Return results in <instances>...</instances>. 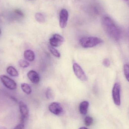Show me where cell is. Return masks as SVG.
Segmentation results:
<instances>
[{
    "label": "cell",
    "mask_w": 129,
    "mask_h": 129,
    "mask_svg": "<svg viewBox=\"0 0 129 129\" xmlns=\"http://www.w3.org/2000/svg\"><path fill=\"white\" fill-rule=\"evenodd\" d=\"M102 24L105 31L110 38L116 41L119 40L121 36L120 30L110 17L104 16L102 20Z\"/></svg>",
    "instance_id": "obj_1"
},
{
    "label": "cell",
    "mask_w": 129,
    "mask_h": 129,
    "mask_svg": "<svg viewBox=\"0 0 129 129\" xmlns=\"http://www.w3.org/2000/svg\"><path fill=\"white\" fill-rule=\"evenodd\" d=\"M103 42V40L98 37H85L80 39L79 44L84 48L94 47Z\"/></svg>",
    "instance_id": "obj_2"
},
{
    "label": "cell",
    "mask_w": 129,
    "mask_h": 129,
    "mask_svg": "<svg viewBox=\"0 0 129 129\" xmlns=\"http://www.w3.org/2000/svg\"><path fill=\"white\" fill-rule=\"evenodd\" d=\"M120 86L119 83H115L112 90V96L114 102L116 105L120 106L121 104Z\"/></svg>",
    "instance_id": "obj_3"
},
{
    "label": "cell",
    "mask_w": 129,
    "mask_h": 129,
    "mask_svg": "<svg viewBox=\"0 0 129 129\" xmlns=\"http://www.w3.org/2000/svg\"><path fill=\"white\" fill-rule=\"evenodd\" d=\"M73 70L76 76L80 80L83 82L87 81L88 77L85 73L79 64L77 63H74L73 64Z\"/></svg>",
    "instance_id": "obj_4"
},
{
    "label": "cell",
    "mask_w": 129,
    "mask_h": 129,
    "mask_svg": "<svg viewBox=\"0 0 129 129\" xmlns=\"http://www.w3.org/2000/svg\"><path fill=\"white\" fill-rule=\"evenodd\" d=\"M1 81L4 85L10 90H14L17 88V84L16 82L10 77L5 75L0 76Z\"/></svg>",
    "instance_id": "obj_5"
},
{
    "label": "cell",
    "mask_w": 129,
    "mask_h": 129,
    "mask_svg": "<svg viewBox=\"0 0 129 129\" xmlns=\"http://www.w3.org/2000/svg\"><path fill=\"white\" fill-rule=\"evenodd\" d=\"M64 42V38L62 36L58 34H54L49 40L50 45L54 47L61 46Z\"/></svg>",
    "instance_id": "obj_6"
},
{
    "label": "cell",
    "mask_w": 129,
    "mask_h": 129,
    "mask_svg": "<svg viewBox=\"0 0 129 129\" xmlns=\"http://www.w3.org/2000/svg\"><path fill=\"white\" fill-rule=\"evenodd\" d=\"M69 17V13L66 9L61 10L59 14V25L60 28H64L67 24Z\"/></svg>",
    "instance_id": "obj_7"
},
{
    "label": "cell",
    "mask_w": 129,
    "mask_h": 129,
    "mask_svg": "<svg viewBox=\"0 0 129 129\" xmlns=\"http://www.w3.org/2000/svg\"><path fill=\"white\" fill-rule=\"evenodd\" d=\"M50 111L56 115H60L63 113V109L60 103L57 102H53L49 106Z\"/></svg>",
    "instance_id": "obj_8"
},
{
    "label": "cell",
    "mask_w": 129,
    "mask_h": 129,
    "mask_svg": "<svg viewBox=\"0 0 129 129\" xmlns=\"http://www.w3.org/2000/svg\"><path fill=\"white\" fill-rule=\"evenodd\" d=\"M19 108L22 120L28 118L29 116V110L26 105L23 102H20Z\"/></svg>",
    "instance_id": "obj_9"
},
{
    "label": "cell",
    "mask_w": 129,
    "mask_h": 129,
    "mask_svg": "<svg viewBox=\"0 0 129 129\" xmlns=\"http://www.w3.org/2000/svg\"><path fill=\"white\" fill-rule=\"evenodd\" d=\"M27 77L31 82L34 84H38L40 81L38 74L34 70H30L27 73Z\"/></svg>",
    "instance_id": "obj_10"
},
{
    "label": "cell",
    "mask_w": 129,
    "mask_h": 129,
    "mask_svg": "<svg viewBox=\"0 0 129 129\" xmlns=\"http://www.w3.org/2000/svg\"><path fill=\"white\" fill-rule=\"evenodd\" d=\"M89 106V103L87 101L82 102L79 105V110L80 113L82 115H85L87 114Z\"/></svg>",
    "instance_id": "obj_11"
},
{
    "label": "cell",
    "mask_w": 129,
    "mask_h": 129,
    "mask_svg": "<svg viewBox=\"0 0 129 129\" xmlns=\"http://www.w3.org/2000/svg\"><path fill=\"white\" fill-rule=\"evenodd\" d=\"M24 56L25 59L29 62H32L35 60V53L30 50H26L24 53Z\"/></svg>",
    "instance_id": "obj_12"
},
{
    "label": "cell",
    "mask_w": 129,
    "mask_h": 129,
    "mask_svg": "<svg viewBox=\"0 0 129 129\" xmlns=\"http://www.w3.org/2000/svg\"><path fill=\"white\" fill-rule=\"evenodd\" d=\"M7 71L8 73L11 76L17 77L19 76V73L16 69L12 66L8 67L7 68Z\"/></svg>",
    "instance_id": "obj_13"
},
{
    "label": "cell",
    "mask_w": 129,
    "mask_h": 129,
    "mask_svg": "<svg viewBox=\"0 0 129 129\" xmlns=\"http://www.w3.org/2000/svg\"><path fill=\"white\" fill-rule=\"evenodd\" d=\"M21 87L22 90L25 94L28 95L30 94L31 92V88L28 84L26 83H22L21 85Z\"/></svg>",
    "instance_id": "obj_14"
},
{
    "label": "cell",
    "mask_w": 129,
    "mask_h": 129,
    "mask_svg": "<svg viewBox=\"0 0 129 129\" xmlns=\"http://www.w3.org/2000/svg\"><path fill=\"white\" fill-rule=\"evenodd\" d=\"M45 95L46 98L49 100H53L55 98L54 92L53 91L52 89L50 87L47 88Z\"/></svg>",
    "instance_id": "obj_15"
},
{
    "label": "cell",
    "mask_w": 129,
    "mask_h": 129,
    "mask_svg": "<svg viewBox=\"0 0 129 129\" xmlns=\"http://www.w3.org/2000/svg\"><path fill=\"white\" fill-rule=\"evenodd\" d=\"M35 17L37 22L40 23H43L45 22V16L41 13H38L36 14Z\"/></svg>",
    "instance_id": "obj_16"
},
{
    "label": "cell",
    "mask_w": 129,
    "mask_h": 129,
    "mask_svg": "<svg viewBox=\"0 0 129 129\" xmlns=\"http://www.w3.org/2000/svg\"><path fill=\"white\" fill-rule=\"evenodd\" d=\"M48 49L50 52L52 54L56 57L59 58L60 57V54L59 51L57 50L54 47L51 46V45H48Z\"/></svg>",
    "instance_id": "obj_17"
},
{
    "label": "cell",
    "mask_w": 129,
    "mask_h": 129,
    "mask_svg": "<svg viewBox=\"0 0 129 129\" xmlns=\"http://www.w3.org/2000/svg\"><path fill=\"white\" fill-rule=\"evenodd\" d=\"M123 72L124 75L127 80L129 82V65L125 64L123 67Z\"/></svg>",
    "instance_id": "obj_18"
},
{
    "label": "cell",
    "mask_w": 129,
    "mask_h": 129,
    "mask_svg": "<svg viewBox=\"0 0 129 129\" xmlns=\"http://www.w3.org/2000/svg\"><path fill=\"white\" fill-rule=\"evenodd\" d=\"M84 122L86 126H90L93 122V119L92 117L89 116H87L85 118Z\"/></svg>",
    "instance_id": "obj_19"
},
{
    "label": "cell",
    "mask_w": 129,
    "mask_h": 129,
    "mask_svg": "<svg viewBox=\"0 0 129 129\" xmlns=\"http://www.w3.org/2000/svg\"><path fill=\"white\" fill-rule=\"evenodd\" d=\"M19 64L21 67L26 68L29 66V63L23 59H21L19 61Z\"/></svg>",
    "instance_id": "obj_20"
},
{
    "label": "cell",
    "mask_w": 129,
    "mask_h": 129,
    "mask_svg": "<svg viewBox=\"0 0 129 129\" xmlns=\"http://www.w3.org/2000/svg\"><path fill=\"white\" fill-rule=\"evenodd\" d=\"M102 63L105 67H108L110 65V61L108 59H105L103 60Z\"/></svg>",
    "instance_id": "obj_21"
},
{
    "label": "cell",
    "mask_w": 129,
    "mask_h": 129,
    "mask_svg": "<svg viewBox=\"0 0 129 129\" xmlns=\"http://www.w3.org/2000/svg\"><path fill=\"white\" fill-rule=\"evenodd\" d=\"M24 128H25V126H24V123L23 122H22L17 125L14 129H24Z\"/></svg>",
    "instance_id": "obj_22"
},
{
    "label": "cell",
    "mask_w": 129,
    "mask_h": 129,
    "mask_svg": "<svg viewBox=\"0 0 129 129\" xmlns=\"http://www.w3.org/2000/svg\"><path fill=\"white\" fill-rule=\"evenodd\" d=\"M15 13H16L17 14H18L20 16L23 17L24 16V14H23V12H22L20 10H19V9L17 10H17H16L15 11Z\"/></svg>",
    "instance_id": "obj_23"
},
{
    "label": "cell",
    "mask_w": 129,
    "mask_h": 129,
    "mask_svg": "<svg viewBox=\"0 0 129 129\" xmlns=\"http://www.w3.org/2000/svg\"><path fill=\"white\" fill-rule=\"evenodd\" d=\"M79 129H88L87 128H86V127H81V128H80Z\"/></svg>",
    "instance_id": "obj_24"
},
{
    "label": "cell",
    "mask_w": 129,
    "mask_h": 129,
    "mask_svg": "<svg viewBox=\"0 0 129 129\" xmlns=\"http://www.w3.org/2000/svg\"><path fill=\"white\" fill-rule=\"evenodd\" d=\"M1 29H0V34H1Z\"/></svg>",
    "instance_id": "obj_25"
},
{
    "label": "cell",
    "mask_w": 129,
    "mask_h": 129,
    "mask_svg": "<svg viewBox=\"0 0 129 129\" xmlns=\"http://www.w3.org/2000/svg\"><path fill=\"white\" fill-rule=\"evenodd\" d=\"M125 1H129V0H125Z\"/></svg>",
    "instance_id": "obj_26"
}]
</instances>
